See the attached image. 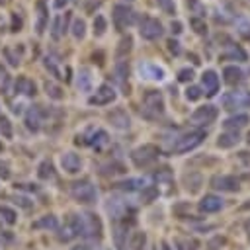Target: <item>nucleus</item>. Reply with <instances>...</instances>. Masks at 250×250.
Instances as JSON below:
<instances>
[{
	"instance_id": "nucleus-1",
	"label": "nucleus",
	"mask_w": 250,
	"mask_h": 250,
	"mask_svg": "<svg viewBox=\"0 0 250 250\" xmlns=\"http://www.w3.org/2000/svg\"><path fill=\"white\" fill-rule=\"evenodd\" d=\"M205 139V131L203 129H193V131H188L184 135H180L176 139V143L172 145V152L176 154H182V152H189L193 150L195 146H199Z\"/></svg>"
},
{
	"instance_id": "nucleus-2",
	"label": "nucleus",
	"mask_w": 250,
	"mask_h": 250,
	"mask_svg": "<svg viewBox=\"0 0 250 250\" xmlns=\"http://www.w3.org/2000/svg\"><path fill=\"white\" fill-rule=\"evenodd\" d=\"M70 197L78 203H94L96 197H98V189L96 186L90 182V180H78V182H72L70 184Z\"/></svg>"
},
{
	"instance_id": "nucleus-3",
	"label": "nucleus",
	"mask_w": 250,
	"mask_h": 250,
	"mask_svg": "<svg viewBox=\"0 0 250 250\" xmlns=\"http://www.w3.org/2000/svg\"><path fill=\"white\" fill-rule=\"evenodd\" d=\"M80 236L88 238V240L102 238V221L96 213L86 211L80 215Z\"/></svg>"
},
{
	"instance_id": "nucleus-4",
	"label": "nucleus",
	"mask_w": 250,
	"mask_h": 250,
	"mask_svg": "<svg viewBox=\"0 0 250 250\" xmlns=\"http://www.w3.org/2000/svg\"><path fill=\"white\" fill-rule=\"evenodd\" d=\"M164 113V98L158 90H148L143 98V115L146 119H156Z\"/></svg>"
},
{
	"instance_id": "nucleus-5",
	"label": "nucleus",
	"mask_w": 250,
	"mask_h": 250,
	"mask_svg": "<svg viewBox=\"0 0 250 250\" xmlns=\"http://www.w3.org/2000/svg\"><path fill=\"white\" fill-rule=\"evenodd\" d=\"M160 156V148L156 145H141L135 150H131V160L137 168H146L154 164Z\"/></svg>"
},
{
	"instance_id": "nucleus-6",
	"label": "nucleus",
	"mask_w": 250,
	"mask_h": 250,
	"mask_svg": "<svg viewBox=\"0 0 250 250\" xmlns=\"http://www.w3.org/2000/svg\"><path fill=\"white\" fill-rule=\"evenodd\" d=\"M221 104L225 109L234 111L242 107H250V92L248 90H236V92H227L221 98Z\"/></svg>"
},
{
	"instance_id": "nucleus-7",
	"label": "nucleus",
	"mask_w": 250,
	"mask_h": 250,
	"mask_svg": "<svg viewBox=\"0 0 250 250\" xmlns=\"http://www.w3.org/2000/svg\"><path fill=\"white\" fill-rule=\"evenodd\" d=\"M162 23L156 20V18H150V16H145L143 20H141V23H139V33H141V37L143 39H146V41H154V39H158L160 35H162Z\"/></svg>"
},
{
	"instance_id": "nucleus-8",
	"label": "nucleus",
	"mask_w": 250,
	"mask_h": 250,
	"mask_svg": "<svg viewBox=\"0 0 250 250\" xmlns=\"http://www.w3.org/2000/svg\"><path fill=\"white\" fill-rule=\"evenodd\" d=\"M111 18H113V23H115L117 29H125L127 25H131L135 21V12L125 4H115L113 12H111Z\"/></svg>"
},
{
	"instance_id": "nucleus-9",
	"label": "nucleus",
	"mask_w": 250,
	"mask_h": 250,
	"mask_svg": "<svg viewBox=\"0 0 250 250\" xmlns=\"http://www.w3.org/2000/svg\"><path fill=\"white\" fill-rule=\"evenodd\" d=\"M137 72L143 80H162L166 76L164 68L158 66L156 62H150V61H141L137 64Z\"/></svg>"
},
{
	"instance_id": "nucleus-10",
	"label": "nucleus",
	"mask_w": 250,
	"mask_h": 250,
	"mask_svg": "<svg viewBox=\"0 0 250 250\" xmlns=\"http://www.w3.org/2000/svg\"><path fill=\"white\" fill-rule=\"evenodd\" d=\"M115 98H117L115 88L109 86V84H102V86L96 90V94L88 98V104H90V105H107V104L115 102Z\"/></svg>"
},
{
	"instance_id": "nucleus-11",
	"label": "nucleus",
	"mask_w": 250,
	"mask_h": 250,
	"mask_svg": "<svg viewBox=\"0 0 250 250\" xmlns=\"http://www.w3.org/2000/svg\"><path fill=\"white\" fill-rule=\"evenodd\" d=\"M219 115V109L213 105V104H205V105H199L193 113H191V121L195 125H209L217 119Z\"/></svg>"
},
{
	"instance_id": "nucleus-12",
	"label": "nucleus",
	"mask_w": 250,
	"mask_h": 250,
	"mask_svg": "<svg viewBox=\"0 0 250 250\" xmlns=\"http://www.w3.org/2000/svg\"><path fill=\"white\" fill-rule=\"evenodd\" d=\"M211 188L213 189H219V191H238L240 189V182L238 178L234 176H229V174H221V176H213L211 178Z\"/></svg>"
},
{
	"instance_id": "nucleus-13",
	"label": "nucleus",
	"mask_w": 250,
	"mask_h": 250,
	"mask_svg": "<svg viewBox=\"0 0 250 250\" xmlns=\"http://www.w3.org/2000/svg\"><path fill=\"white\" fill-rule=\"evenodd\" d=\"M131 225L133 223H127V217L113 221V242L117 250H127V232Z\"/></svg>"
},
{
	"instance_id": "nucleus-14",
	"label": "nucleus",
	"mask_w": 250,
	"mask_h": 250,
	"mask_svg": "<svg viewBox=\"0 0 250 250\" xmlns=\"http://www.w3.org/2000/svg\"><path fill=\"white\" fill-rule=\"evenodd\" d=\"M43 117H45V111L41 109V105H31L27 107L25 115H23V123L29 131L37 133L41 129V123H43Z\"/></svg>"
},
{
	"instance_id": "nucleus-15",
	"label": "nucleus",
	"mask_w": 250,
	"mask_h": 250,
	"mask_svg": "<svg viewBox=\"0 0 250 250\" xmlns=\"http://www.w3.org/2000/svg\"><path fill=\"white\" fill-rule=\"evenodd\" d=\"M61 166L66 174H78L82 170V158H80V154L68 150L61 156Z\"/></svg>"
},
{
	"instance_id": "nucleus-16",
	"label": "nucleus",
	"mask_w": 250,
	"mask_h": 250,
	"mask_svg": "<svg viewBox=\"0 0 250 250\" xmlns=\"http://www.w3.org/2000/svg\"><path fill=\"white\" fill-rule=\"evenodd\" d=\"M14 92L31 98V96L37 94V86H35V82H33L31 78H27V76H18V78L14 80Z\"/></svg>"
},
{
	"instance_id": "nucleus-17",
	"label": "nucleus",
	"mask_w": 250,
	"mask_h": 250,
	"mask_svg": "<svg viewBox=\"0 0 250 250\" xmlns=\"http://www.w3.org/2000/svg\"><path fill=\"white\" fill-rule=\"evenodd\" d=\"M146 186H148V178H129L113 184V188L121 191H137V189H145Z\"/></svg>"
},
{
	"instance_id": "nucleus-18",
	"label": "nucleus",
	"mask_w": 250,
	"mask_h": 250,
	"mask_svg": "<svg viewBox=\"0 0 250 250\" xmlns=\"http://www.w3.org/2000/svg\"><path fill=\"white\" fill-rule=\"evenodd\" d=\"M199 211L201 213H217L221 207H223V199L219 197V195H213V193H207V195H203L201 197V201H199Z\"/></svg>"
},
{
	"instance_id": "nucleus-19",
	"label": "nucleus",
	"mask_w": 250,
	"mask_h": 250,
	"mask_svg": "<svg viewBox=\"0 0 250 250\" xmlns=\"http://www.w3.org/2000/svg\"><path fill=\"white\" fill-rule=\"evenodd\" d=\"M35 10H37V20H35V33L41 35L47 27V21H49V10H47V2L45 0H37L35 4Z\"/></svg>"
},
{
	"instance_id": "nucleus-20",
	"label": "nucleus",
	"mask_w": 250,
	"mask_h": 250,
	"mask_svg": "<svg viewBox=\"0 0 250 250\" xmlns=\"http://www.w3.org/2000/svg\"><path fill=\"white\" fill-rule=\"evenodd\" d=\"M201 84H203L207 96H215L219 92V76H217V72L215 70H205L201 74Z\"/></svg>"
},
{
	"instance_id": "nucleus-21",
	"label": "nucleus",
	"mask_w": 250,
	"mask_h": 250,
	"mask_svg": "<svg viewBox=\"0 0 250 250\" xmlns=\"http://www.w3.org/2000/svg\"><path fill=\"white\" fill-rule=\"evenodd\" d=\"M107 119H109V123H111L115 129H127V127L131 125L129 113H127L125 109H121V107H117V109H113L111 113H107Z\"/></svg>"
},
{
	"instance_id": "nucleus-22",
	"label": "nucleus",
	"mask_w": 250,
	"mask_h": 250,
	"mask_svg": "<svg viewBox=\"0 0 250 250\" xmlns=\"http://www.w3.org/2000/svg\"><path fill=\"white\" fill-rule=\"evenodd\" d=\"M31 229H35V230H57L59 229V219L53 213L43 215V217H39L37 221L31 223Z\"/></svg>"
},
{
	"instance_id": "nucleus-23",
	"label": "nucleus",
	"mask_w": 250,
	"mask_h": 250,
	"mask_svg": "<svg viewBox=\"0 0 250 250\" xmlns=\"http://www.w3.org/2000/svg\"><path fill=\"white\" fill-rule=\"evenodd\" d=\"M92 84H94V72H92V68L82 66V68L78 70L76 86H78L82 92H90V90H92Z\"/></svg>"
},
{
	"instance_id": "nucleus-24",
	"label": "nucleus",
	"mask_w": 250,
	"mask_h": 250,
	"mask_svg": "<svg viewBox=\"0 0 250 250\" xmlns=\"http://www.w3.org/2000/svg\"><path fill=\"white\" fill-rule=\"evenodd\" d=\"M107 143H109V135H107V131H104V129H94L92 135H90V139L86 141V145L94 146L96 150H102Z\"/></svg>"
},
{
	"instance_id": "nucleus-25",
	"label": "nucleus",
	"mask_w": 250,
	"mask_h": 250,
	"mask_svg": "<svg viewBox=\"0 0 250 250\" xmlns=\"http://www.w3.org/2000/svg\"><path fill=\"white\" fill-rule=\"evenodd\" d=\"M43 62H45V68H47L55 78H59V80L64 78V76H62V70H61V59H59L55 53H49Z\"/></svg>"
},
{
	"instance_id": "nucleus-26",
	"label": "nucleus",
	"mask_w": 250,
	"mask_h": 250,
	"mask_svg": "<svg viewBox=\"0 0 250 250\" xmlns=\"http://www.w3.org/2000/svg\"><path fill=\"white\" fill-rule=\"evenodd\" d=\"M238 141H240L238 131H227V133H221L219 135L217 146H221V148H232V146L238 145Z\"/></svg>"
},
{
	"instance_id": "nucleus-27",
	"label": "nucleus",
	"mask_w": 250,
	"mask_h": 250,
	"mask_svg": "<svg viewBox=\"0 0 250 250\" xmlns=\"http://www.w3.org/2000/svg\"><path fill=\"white\" fill-rule=\"evenodd\" d=\"M248 121H250V117L246 115V113H236V115H232V117H229V119H225V129H234V131H238V129H242V127H246L248 125Z\"/></svg>"
},
{
	"instance_id": "nucleus-28",
	"label": "nucleus",
	"mask_w": 250,
	"mask_h": 250,
	"mask_svg": "<svg viewBox=\"0 0 250 250\" xmlns=\"http://www.w3.org/2000/svg\"><path fill=\"white\" fill-rule=\"evenodd\" d=\"M223 76H225V82H227V84H238V82L244 78L242 70H240L238 66H234V64L225 66V68H223Z\"/></svg>"
},
{
	"instance_id": "nucleus-29",
	"label": "nucleus",
	"mask_w": 250,
	"mask_h": 250,
	"mask_svg": "<svg viewBox=\"0 0 250 250\" xmlns=\"http://www.w3.org/2000/svg\"><path fill=\"white\" fill-rule=\"evenodd\" d=\"M37 178L39 180H51V178H55V166H53L51 160H43L37 166Z\"/></svg>"
},
{
	"instance_id": "nucleus-30",
	"label": "nucleus",
	"mask_w": 250,
	"mask_h": 250,
	"mask_svg": "<svg viewBox=\"0 0 250 250\" xmlns=\"http://www.w3.org/2000/svg\"><path fill=\"white\" fill-rule=\"evenodd\" d=\"M45 92H47V96L53 98V100H62V98H64V90H62L59 84H55L53 80H47V82H45Z\"/></svg>"
},
{
	"instance_id": "nucleus-31",
	"label": "nucleus",
	"mask_w": 250,
	"mask_h": 250,
	"mask_svg": "<svg viewBox=\"0 0 250 250\" xmlns=\"http://www.w3.org/2000/svg\"><path fill=\"white\" fill-rule=\"evenodd\" d=\"M113 70H115V78L125 86V80L129 76V64H127V61H117Z\"/></svg>"
},
{
	"instance_id": "nucleus-32",
	"label": "nucleus",
	"mask_w": 250,
	"mask_h": 250,
	"mask_svg": "<svg viewBox=\"0 0 250 250\" xmlns=\"http://www.w3.org/2000/svg\"><path fill=\"white\" fill-rule=\"evenodd\" d=\"M0 217L6 225H16V221H18V213L8 205H0Z\"/></svg>"
},
{
	"instance_id": "nucleus-33",
	"label": "nucleus",
	"mask_w": 250,
	"mask_h": 250,
	"mask_svg": "<svg viewBox=\"0 0 250 250\" xmlns=\"http://www.w3.org/2000/svg\"><path fill=\"white\" fill-rule=\"evenodd\" d=\"M145 242H146V234L145 232H135L127 250H145Z\"/></svg>"
},
{
	"instance_id": "nucleus-34",
	"label": "nucleus",
	"mask_w": 250,
	"mask_h": 250,
	"mask_svg": "<svg viewBox=\"0 0 250 250\" xmlns=\"http://www.w3.org/2000/svg\"><path fill=\"white\" fill-rule=\"evenodd\" d=\"M105 29H107V20H105L102 14H98V16L94 18V35H96V37H102V35L105 33Z\"/></svg>"
},
{
	"instance_id": "nucleus-35",
	"label": "nucleus",
	"mask_w": 250,
	"mask_h": 250,
	"mask_svg": "<svg viewBox=\"0 0 250 250\" xmlns=\"http://www.w3.org/2000/svg\"><path fill=\"white\" fill-rule=\"evenodd\" d=\"M227 47H229V51L225 53V57H229V59H238V61H246V59H248L242 47H238V45H227Z\"/></svg>"
},
{
	"instance_id": "nucleus-36",
	"label": "nucleus",
	"mask_w": 250,
	"mask_h": 250,
	"mask_svg": "<svg viewBox=\"0 0 250 250\" xmlns=\"http://www.w3.org/2000/svg\"><path fill=\"white\" fill-rule=\"evenodd\" d=\"M70 31H72V35L76 37V39H82L84 35H86V21L84 20H74V23H72V27H70Z\"/></svg>"
},
{
	"instance_id": "nucleus-37",
	"label": "nucleus",
	"mask_w": 250,
	"mask_h": 250,
	"mask_svg": "<svg viewBox=\"0 0 250 250\" xmlns=\"http://www.w3.org/2000/svg\"><path fill=\"white\" fill-rule=\"evenodd\" d=\"M156 6L164 14H168V16H174L176 14V2L174 0H156Z\"/></svg>"
},
{
	"instance_id": "nucleus-38",
	"label": "nucleus",
	"mask_w": 250,
	"mask_h": 250,
	"mask_svg": "<svg viewBox=\"0 0 250 250\" xmlns=\"http://www.w3.org/2000/svg\"><path fill=\"white\" fill-rule=\"evenodd\" d=\"M156 195H158V189L152 188V186H146L145 189H141V201H143V203H150Z\"/></svg>"
},
{
	"instance_id": "nucleus-39",
	"label": "nucleus",
	"mask_w": 250,
	"mask_h": 250,
	"mask_svg": "<svg viewBox=\"0 0 250 250\" xmlns=\"http://www.w3.org/2000/svg\"><path fill=\"white\" fill-rule=\"evenodd\" d=\"M0 133L4 139H12V123L6 115H0Z\"/></svg>"
},
{
	"instance_id": "nucleus-40",
	"label": "nucleus",
	"mask_w": 250,
	"mask_h": 250,
	"mask_svg": "<svg viewBox=\"0 0 250 250\" xmlns=\"http://www.w3.org/2000/svg\"><path fill=\"white\" fill-rule=\"evenodd\" d=\"M131 45H133V37H131V35L123 37V39L119 41V47H117V57H123L125 53H129V51H131Z\"/></svg>"
},
{
	"instance_id": "nucleus-41",
	"label": "nucleus",
	"mask_w": 250,
	"mask_h": 250,
	"mask_svg": "<svg viewBox=\"0 0 250 250\" xmlns=\"http://www.w3.org/2000/svg\"><path fill=\"white\" fill-rule=\"evenodd\" d=\"M4 57H6V61H8L12 66H18V64H20V55L14 53L12 47H6V49H4Z\"/></svg>"
},
{
	"instance_id": "nucleus-42",
	"label": "nucleus",
	"mask_w": 250,
	"mask_h": 250,
	"mask_svg": "<svg viewBox=\"0 0 250 250\" xmlns=\"http://www.w3.org/2000/svg\"><path fill=\"white\" fill-rule=\"evenodd\" d=\"M201 88L199 86H188L186 88V98L189 100V102H195V100H199L201 98Z\"/></svg>"
},
{
	"instance_id": "nucleus-43",
	"label": "nucleus",
	"mask_w": 250,
	"mask_h": 250,
	"mask_svg": "<svg viewBox=\"0 0 250 250\" xmlns=\"http://www.w3.org/2000/svg\"><path fill=\"white\" fill-rule=\"evenodd\" d=\"M189 23L193 25L195 33H199V35H205V33H207V25H205V21H201L199 18H191V21H189Z\"/></svg>"
},
{
	"instance_id": "nucleus-44",
	"label": "nucleus",
	"mask_w": 250,
	"mask_h": 250,
	"mask_svg": "<svg viewBox=\"0 0 250 250\" xmlns=\"http://www.w3.org/2000/svg\"><path fill=\"white\" fill-rule=\"evenodd\" d=\"M61 16H57L55 18V21H53V29H51V37L55 39V41H59L61 39Z\"/></svg>"
},
{
	"instance_id": "nucleus-45",
	"label": "nucleus",
	"mask_w": 250,
	"mask_h": 250,
	"mask_svg": "<svg viewBox=\"0 0 250 250\" xmlns=\"http://www.w3.org/2000/svg\"><path fill=\"white\" fill-rule=\"evenodd\" d=\"M193 76H195V74H193L191 68H182V70H178V80H180V82H191Z\"/></svg>"
},
{
	"instance_id": "nucleus-46",
	"label": "nucleus",
	"mask_w": 250,
	"mask_h": 250,
	"mask_svg": "<svg viewBox=\"0 0 250 250\" xmlns=\"http://www.w3.org/2000/svg\"><path fill=\"white\" fill-rule=\"evenodd\" d=\"M14 203L20 205V207H23V209H31L33 207V201H29V197H25V195H16L14 197Z\"/></svg>"
},
{
	"instance_id": "nucleus-47",
	"label": "nucleus",
	"mask_w": 250,
	"mask_h": 250,
	"mask_svg": "<svg viewBox=\"0 0 250 250\" xmlns=\"http://www.w3.org/2000/svg\"><path fill=\"white\" fill-rule=\"evenodd\" d=\"M10 176H12V172H10L8 162H6V160H0V178H2V180H8Z\"/></svg>"
},
{
	"instance_id": "nucleus-48",
	"label": "nucleus",
	"mask_w": 250,
	"mask_h": 250,
	"mask_svg": "<svg viewBox=\"0 0 250 250\" xmlns=\"http://www.w3.org/2000/svg\"><path fill=\"white\" fill-rule=\"evenodd\" d=\"M176 246H178V250H195L193 244H189L188 240H182V238L176 240Z\"/></svg>"
},
{
	"instance_id": "nucleus-49",
	"label": "nucleus",
	"mask_w": 250,
	"mask_h": 250,
	"mask_svg": "<svg viewBox=\"0 0 250 250\" xmlns=\"http://www.w3.org/2000/svg\"><path fill=\"white\" fill-rule=\"evenodd\" d=\"M168 49H170V53H174V55H180V43H178V41H174V39H168Z\"/></svg>"
},
{
	"instance_id": "nucleus-50",
	"label": "nucleus",
	"mask_w": 250,
	"mask_h": 250,
	"mask_svg": "<svg viewBox=\"0 0 250 250\" xmlns=\"http://www.w3.org/2000/svg\"><path fill=\"white\" fill-rule=\"evenodd\" d=\"M238 33L244 35V37H250V21L240 23V25H238Z\"/></svg>"
},
{
	"instance_id": "nucleus-51",
	"label": "nucleus",
	"mask_w": 250,
	"mask_h": 250,
	"mask_svg": "<svg viewBox=\"0 0 250 250\" xmlns=\"http://www.w3.org/2000/svg\"><path fill=\"white\" fill-rule=\"evenodd\" d=\"M170 29H172V33H176V35H180V33L184 31V25H182L180 21H172V23H170Z\"/></svg>"
},
{
	"instance_id": "nucleus-52",
	"label": "nucleus",
	"mask_w": 250,
	"mask_h": 250,
	"mask_svg": "<svg viewBox=\"0 0 250 250\" xmlns=\"http://www.w3.org/2000/svg\"><path fill=\"white\" fill-rule=\"evenodd\" d=\"M16 188H18V189H29V191H31V189H33V191L39 189L35 184H16Z\"/></svg>"
},
{
	"instance_id": "nucleus-53",
	"label": "nucleus",
	"mask_w": 250,
	"mask_h": 250,
	"mask_svg": "<svg viewBox=\"0 0 250 250\" xmlns=\"http://www.w3.org/2000/svg\"><path fill=\"white\" fill-rule=\"evenodd\" d=\"M188 6H189L193 12H201V8H199V0H188Z\"/></svg>"
},
{
	"instance_id": "nucleus-54",
	"label": "nucleus",
	"mask_w": 250,
	"mask_h": 250,
	"mask_svg": "<svg viewBox=\"0 0 250 250\" xmlns=\"http://www.w3.org/2000/svg\"><path fill=\"white\" fill-rule=\"evenodd\" d=\"M66 4H68V0H55V2H53V6H55L57 10H62Z\"/></svg>"
},
{
	"instance_id": "nucleus-55",
	"label": "nucleus",
	"mask_w": 250,
	"mask_h": 250,
	"mask_svg": "<svg viewBox=\"0 0 250 250\" xmlns=\"http://www.w3.org/2000/svg\"><path fill=\"white\" fill-rule=\"evenodd\" d=\"M162 250H172V248H170V246H168L166 242H162Z\"/></svg>"
},
{
	"instance_id": "nucleus-56",
	"label": "nucleus",
	"mask_w": 250,
	"mask_h": 250,
	"mask_svg": "<svg viewBox=\"0 0 250 250\" xmlns=\"http://www.w3.org/2000/svg\"><path fill=\"white\" fill-rule=\"evenodd\" d=\"M0 76L4 78V68H2V64H0Z\"/></svg>"
},
{
	"instance_id": "nucleus-57",
	"label": "nucleus",
	"mask_w": 250,
	"mask_h": 250,
	"mask_svg": "<svg viewBox=\"0 0 250 250\" xmlns=\"http://www.w3.org/2000/svg\"><path fill=\"white\" fill-rule=\"evenodd\" d=\"M72 250H84V248H82V246H76V248H72Z\"/></svg>"
},
{
	"instance_id": "nucleus-58",
	"label": "nucleus",
	"mask_w": 250,
	"mask_h": 250,
	"mask_svg": "<svg viewBox=\"0 0 250 250\" xmlns=\"http://www.w3.org/2000/svg\"><path fill=\"white\" fill-rule=\"evenodd\" d=\"M246 141H248V143H250V133H248V137H246Z\"/></svg>"
},
{
	"instance_id": "nucleus-59",
	"label": "nucleus",
	"mask_w": 250,
	"mask_h": 250,
	"mask_svg": "<svg viewBox=\"0 0 250 250\" xmlns=\"http://www.w3.org/2000/svg\"><path fill=\"white\" fill-rule=\"evenodd\" d=\"M0 4H2V0H0Z\"/></svg>"
}]
</instances>
